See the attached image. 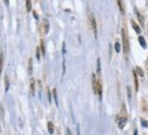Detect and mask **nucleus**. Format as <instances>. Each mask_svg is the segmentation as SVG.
I'll return each mask as SVG.
<instances>
[{
	"mask_svg": "<svg viewBox=\"0 0 148 135\" xmlns=\"http://www.w3.org/2000/svg\"><path fill=\"white\" fill-rule=\"evenodd\" d=\"M48 131L52 134L53 132V124H52V121H48Z\"/></svg>",
	"mask_w": 148,
	"mask_h": 135,
	"instance_id": "obj_10",
	"label": "nucleus"
},
{
	"mask_svg": "<svg viewBox=\"0 0 148 135\" xmlns=\"http://www.w3.org/2000/svg\"><path fill=\"white\" fill-rule=\"evenodd\" d=\"M40 47H41V53L44 55V52H45V51H44V44H42V41L40 42Z\"/></svg>",
	"mask_w": 148,
	"mask_h": 135,
	"instance_id": "obj_16",
	"label": "nucleus"
},
{
	"mask_svg": "<svg viewBox=\"0 0 148 135\" xmlns=\"http://www.w3.org/2000/svg\"><path fill=\"white\" fill-rule=\"evenodd\" d=\"M133 79H134V89H136V92L138 90V81H137V74H136V71L133 73Z\"/></svg>",
	"mask_w": 148,
	"mask_h": 135,
	"instance_id": "obj_7",
	"label": "nucleus"
},
{
	"mask_svg": "<svg viewBox=\"0 0 148 135\" xmlns=\"http://www.w3.org/2000/svg\"><path fill=\"white\" fill-rule=\"evenodd\" d=\"M138 42H140V45L143 48L147 47V44H145V40H144V37H138Z\"/></svg>",
	"mask_w": 148,
	"mask_h": 135,
	"instance_id": "obj_9",
	"label": "nucleus"
},
{
	"mask_svg": "<svg viewBox=\"0 0 148 135\" xmlns=\"http://www.w3.org/2000/svg\"><path fill=\"white\" fill-rule=\"evenodd\" d=\"M122 42H123V52L127 56L129 55V38H127V33L125 27H122Z\"/></svg>",
	"mask_w": 148,
	"mask_h": 135,
	"instance_id": "obj_1",
	"label": "nucleus"
},
{
	"mask_svg": "<svg viewBox=\"0 0 148 135\" xmlns=\"http://www.w3.org/2000/svg\"><path fill=\"white\" fill-rule=\"evenodd\" d=\"M36 55H37V59H40V49H37V52H36Z\"/></svg>",
	"mask_w": 148,
	"mask_h": 135,
	"instance_id": "obj_18",
	"label": "nucleus"
},
{
	"mask_svg": "<svg viewBox=\"0 0 148 135\" xmlns=\"http://www.w3.org/2000/svg\"><path fill=\"white\" fill-rule=\"evenodd\" d=\"M126 120H127V117H126V115H125V113L122 115V116H118V117H116V123H118V127H119L121 130L125 127V124H126Z\"/></svg>",
	"mask_w": 148,
	"mask_h": 135,
	"instance_id": "obj_3",
	"label": "nucleus"
},
{
	"mask_svg": "<svg viewBox=\"0 0 148 135\" xmlns=\"http://www.w3.org/2000/svg\"><path fill=\"white\" fill-rule=\"evenodd\" d=\"M8 90V78H5V92Z\"/></svg>",
	"mask_w": 148,
	"mask_h": 135,
	"instance_id": "obj_17",
	"label": "nucleus"
},
{
	"mask_svg": "<svg viewBox=\"0 0 148 135\" xmlns=\"http://www.w3.org/2000/svg\"><path fill=\"white\" fill-rule=\"evenodd\" d=\"M48 31H49V23H48V19H44L42 21V33L47 34Z\"/></svg>",
	"mask_w": 148,
	"mask_h": 135,
	"instance_id": "obj_5",
	"label": "nucleus"
},
{
	"mask_svg": "<svg viewBox=\"0 0 148 135\" xmlns=\"http://www.w3.org/2000/svg\"><path fill=\"white\" fill-rule=\"evenodd\" d=\"M92 86H93V92H95V94L99 97V98H101V85H100V82L96 79L95 75L92 77Z\"/></svg>",
	"mask_w": 148,
	"mask_h": 135,
	"instance_id": "obj_2",
	"label": "nucleus"
},
{
	"mask_svg": "<svg viewBox=\"0 0 148 135\" xmlns=\"http://www.w3.org/2000/svg\"><path fill=\"white\" fill-rule=\"evenodd\" d=\"M3 68V55H0V71Z\"/></svg>",
	"mask_w": 148,
	"mask_h": 135,
	"instance_id": "obj_14",
	"label": "nucleus"
},
{
	"mask_svg": "<svg viewBox=\"0 0 148 135\" xmlns=\"http://www.w3.org/2000/svg\"><path fill=\"white\" fill-rule=\"evenodd\" d=\"M89 23H90V27H92V30H93V34L95 37L97 36V29H96V21H95V16L89 14Z\"/></svg>",
	"mask_w": 148,
	"mask_h": 135,
	"instance_id": "obj_4",
	"label": "nucleus"
},
{
	"mask_svg": "<svg viewBox=\"0 0 148 135\" xmlns=\"http://www.w3.org/2000/svg\"><path fill=\"white\" fill-rule=\"evenodd\" d=\"M134 135H137V130H134Z\"/></svg>",
	"mask_w": 148,
	"mask_h": 135,
	"instance_id": "obj_20",
	"label": "nucleus"
},
{
	"mask_svg": "<svg viewBox=\"0 0 148 135\" xmlns=\"http://www.w3.org/2000/svg\"><path fill=\"white\" fill-rule=\"evenodd\" d=\"M66 132H67V135H71V132H70V130H69V128L66 130Z\"/></svg>",
	"mask_w": 148,
	"mask_h": 135,
	"instance_id": "obj_19",
	"label": "nucleus"
},
{
	"mask_svg": "<svg viewBox=\"0 0 148 135\" xmlns=\"http://www.w3.org/2000/svg\"><path fill=\"white\" fill-rule=\"evenodd\" d=\"M4 1H5V3H8V0H4Z\"/></svg>",
	"mask_w": 148,
	"mask_h": 135,
	"instance_id": "obj_21",
	"label": "nucleus"
},
{
	"mask_svg": "<svg viewBox=\"0 0 148 135\" xmlns=\"http://www.w3.org/2000/svg\"><path fill=\"white\" fill-rule=\"evenodd\" d=\"M115 51L116 52H121V44L119 42H115Z\"/></svg>",
	"mask_w": 148,
	"mask_h": 135,
	"instance_id": "obj_12",
	"label": "nucleus"
},
{
	"mask_svg": "<svg viewBox=\"0 0 148 135\" xmlns=\"http://www.w3.org/2000/svg\"><path fill=\"white\" fill-rule=\"evenodd\" d=\"M116 3H118V7H119V11H121L122 14H125V7H123V1H122V0H116Z\"/></svg>",
	"mask_w": 148,
	"mask_h": 135,
	"instance_id": "obj_6",
	"label": "nucleus"
},
{
	"mask_svg": "<svg viewBox=\"0 0 148 135\" xmlns=\"http://www.w3.org/2000/svg\"><path fill=\"white\" fill-rule=\"evenodd\" d=\"M26 8H27V11H30V8H32V5H30V0H26Z\"/></svg>",
	"mask_w": 148,
	"mask_h": 135,
	"instance_id": "obj_13",
	"label": "nucleus"
},
{
	"mask_svg": "<svg viewBox=\"0 0 148 135\" xmlns=\"http://www.w3.org/2000/svg\"><path fill=\"white\" fill-rule=\"evenodd\" d=\"M132 26H133V29H134V31H136V33H140V31H141L140 26H138V25L134 21H132Z\"/></svg>",
	"mask_w": 148,
	"mask_h": 135,
	"instance_id": "obj_8",
	"label": "nucleus"
},
{
	"mask_svg": "<svg viewBox=\"0 0 148 135\" xmlns=\"http://www.w3.org/2000/svg\"><path fill=\"white\" fill-rule=\"evenodd\" d=\"M141 124H143V127H148V123H147V120H141Z\"/></svg>",
	"mask_w": 148,
	"mask_h": 135,
	"instance_id": "obj_15",
	"label": "nucleus"
},
{
	"mask_svg": "<svg viewBox=\"0 0 148 135\" xmlns=\"http://www.w3.org/2000/svg\"><path fill=\"white\" fill-rule=\"evenodd\" d=\"M134 71H136V74H138V75H140V77H144V73H143V70H141V68H136V70H134Z\"/></svg>",
	"mask_w": 148,
	"mask_h": 135,
	"instance_id": "obj_11",
	"label": "nucleus"
}]
</instances>
